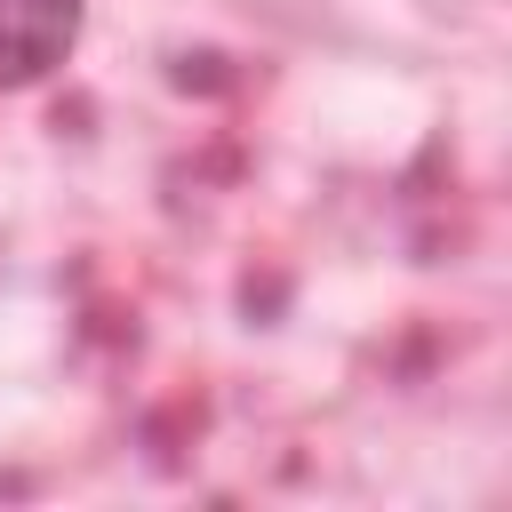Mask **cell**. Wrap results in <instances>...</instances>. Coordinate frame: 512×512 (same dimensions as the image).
Masks as SVG:
<instances>
[{"mask_svg":"<svg viewBox=\"0 0 512 512\" xmlns=\"http://www.w3.org/2000/svg\"><path fill=\"white\" fill-rule=\"evenodd\" d=\"M88 0H0V96L40 88L80 48Z\"/></svg>","mask_w":512,"mask_h":512,"instance_id":"1","label":"cell"}]
</instances>
